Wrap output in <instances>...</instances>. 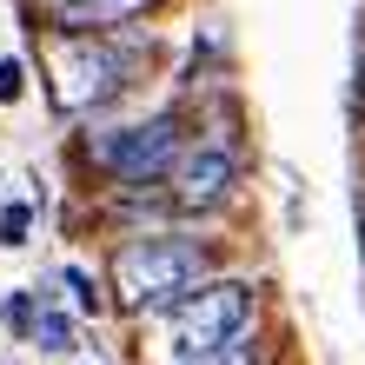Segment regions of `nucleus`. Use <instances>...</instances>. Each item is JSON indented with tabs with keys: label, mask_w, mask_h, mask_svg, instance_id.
Listing matches in <instances>:
<instances>
[{
	"label": "nucleus",
	"mask_w": 365,
	"mask_h": 365,
	"mask_svg": "<svg viewBox=\"0 0 365 365\" xmlns=\"http://www.w3.org/2000/svg\"><path fill=\"white\" fill-rule=\"evenodd\" d=\"M206 279H212V252L192 240V232H173V226L133 232V240L113 252V266H106L113 306L120 312H146V319H160L166 306H180V299L192 286H206Z\"/></svg>",
	"instance_id": "2"
},
{
	"label": "nucleus",
	"mask_w": 365,
	"mask_h": 365,
	"mask_svg": "<svg viewBox=\"0 0 365 365\" xmlns=\"http://www.w3.org/2000/svg\"><path fill=\"white\" fill-rule=\"evenodd\" d=\"M186 140H192V120L180 106H160V113H146V120L87 133V160H93V173L106 186H160L180 166Z\"/></svg>",
	"instance_id": "4"
},
{
	"label": "nucleus",
	"mask_w": 365,
	"mask_h": 365,
	"mask_svg": "<svg viewBox=\"0 0 365 365\" xmlns=\"http://www.w3.org/2000/svg\"><path fill=\"white\" fill-rule=\"evenodd\" d=\"M60 286L73 292L80 312H100V292H93V272H87V266H60Z\"/></svg>",
	"instance_id": "11"
},
{
	"label": "nucleus",
	"mask_w": 365,
	"mask_h": 365,
	"mask_svg": "<svg viewBox=\"0 0 365 365\" xmlns=\"http://www.w3.org/2000/svg\"><path fill=\"white\" fill-rule=\"evenodd\" d=\"M252 326H259L252 279H220L212 272L206 286H192L180 306L160 312V352H166V365H206Z\"/></svg>",
	"instance_id": "3"
},
{
	"label": "nucleus",
	"mask_w": 365,
	"mask_h": 365,
	"mask_svg": "<svg viewBox=\"0 0 365 365\" xmlns=\"http://www.w3.org/2000/svg\"><path fill=\"white\" fill-rule=\"evenodd\" d=\"M20 93H27V67H20V60L7 53V60H0V106H14Z\"/></svg>",
	"instance_id": "12"
},
{
	"label": "nucleus",
	"mask_w": 365,
	"mask_h": 365,
	"mask_svg": "<svg viewBox=\"0 0 365 365\" xmlns=\"http://www.w3.org/2000/svg\"><path fill=\"white\" fill-rule=\"evenodd\" d=\"M27 232H34V206L27 200H7V206H0V246H27Z\"/></svg>",
	"instance_id": "8"
},
{
	"label": "nucleus",
	"mask_w": 365,
	"mask_h": 365,
	"mask_svg": "<svg viewBox=\"0 0 365 365\" xmlns=\"http://www.w3.org/2000/svg\"><path fill=\"white\" fill-rule=\"evenodd\" d=\"M40 60H47L60 113H100L106 100H120L153 60V40L140 27L120 34H40Z\"/></svg>",
	"instance_id": "1"
},
{
	"label": "nucleus",
	"mask_w": 365,
	"mask_h": 365,
	"mask_svg": "<svg viewBox=\"0 0 365 365\" xmlns=\"http://www.w3.org/2000/svg\"><path fill=\"white\" fill-rule=\"evenodd\" d=\"M352 113L365 120V27L352 34Z\"/></svg>",
	"instance_id": "13"
},
{
	"label": "nucleus",
	"mask_w": 365,
	"mask_h": 365,
	"mask_svg": "<svg viewBox=\"0 0 365 365\" xmlns=\"http://www.w3.org/2000/svg\"><path fill=\"white\" fill-rule=\"evenodd\" d=\"M160 7L166 0H34L40 34H120V27H140Z\"/></svg>",
	"instance_id": "6"
},
{
	"label": "nucleus",
	"mask_w": 365,
	"mask_h": 365,
	"mask_svg": "<svg viewBox=\"0 0 365 365\" xmlns=\"http://www.w3.org/2000/svg\"><path fill=\"white\" fill-rule=\"evenodd\" d=\"M34 339H40V352H73V319H60V312H40Z\"/></svg>",
	"instance_id": "10"
},
{
	"label": "nucleus",
	"mask_w": 365,
	"mask_h": 365,
	"mask_svg": "<svg viewBox=\"0 0 365 365\" xmlns=\"http://www.w3.org/2000/svg\"><path fill=\"white\" fill-rule=\"evenodd\" d=\"M0 326H7L14 339H34V326H40L34 292H7V299H0Z\"/></svg>",
	"instance_id": "7"
},
{
	"label": "nucleus",
	"mask_w": 365,
	"mask_h": 365,
	"mask_svg": "<svg viewBox=\"0 0 365 365\" xmlns=\"http://www.w3.org/2000/svg\"><path fill=\"white\" fill-rule=\"evenodd\" d=\"M240 186H246V140L226 120H206L186 140L180 166L166 173V206L180 220H212V212H226L240 200Z\"/></svg>",
	"instance_id": "5"
},
{
	"label": "nucleus",
	"mask_w": 365,
	"mask_h": 365,
	"mask_svg": "<svg viewBox=\"0 0 365 365\" xmlns=\"http://www.w3.org/2000/svg\"><path fill=\"white\" fill-rule=\"evenodd\" d=\"M206 365H266V339H259V326H252V332H240L220 359H206Z\"/></svg>",
	"instance_id": "9"
}]
</instances>
